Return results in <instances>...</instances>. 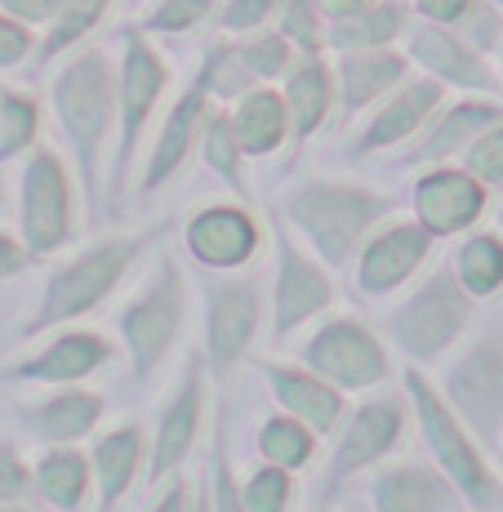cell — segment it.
Wrapping results in <instances>:
<instances>
[{"mask_svg": "<svg viewBox=\"0 0 503 512\" xmlns=\"http://www.w3.org/2000/svg\"><path fill=\"white\" fill-rule=\"evenodd\" d=\"M49 112L58 121L67 152H72L76 179H81L90 205L107 196L103 170H107V147L116 134V58L107 45H81L67 54V63L49 81Z\"/></svg>", "mask_w": 503, "mask_h": 512, "instance_id": "obj_1", "label": "cell"}, {"mask_svg": "<svg viewBox=\"0 0 503 512\" xmlns=\"http://www.w3.org/2000/svg\"><path fill=\"white\" fill-rule=\"evenodd\" d=\"M392 210H397V196L383 187L317 174V179L294 183L281 196L276 214L312 245L317 259H325L330 268H348L370 241V232L392 219Z\"/></svg>", "mask_w": 503, "mask_h": 512, "instance_id": "obj_2", "label": "cell"}, {"mask_svg": "<svg viewBox=\"0 0 503 512\" xmlns=\"http://www.w3.org/2000/svg\"><path fill=\"white\" fill-rule=\"evenodd\" d=\"M147 245H152V232H107L85 245V250H76L72 259L54 263L41 285V299H36L32 317L23 321V334L32 339V334L94 317L125 285V277H130L134 263L143 259Z\"/></svg>", "mask_w": 503, "mask_h": 512, "instance_id": "obj_3", "label": "cell"}, {"mask_svg": "<svg viewBox=\"0 0 503 512\" xmlns=\"http://www.w3.org/2000/svg\"><path fill=\"white\" fill-rule=\"evenodd\" d=\"M170 90V63L152 45L143 27H121V58H116V152L107 170V196H121L134 179L143 134L152 125L156 107Z\"/></svg>", "mask_w": 503, "mask_h": 512, "instance_id": "obj_4", "label": "cell"}, {"mask_svg": "<svg viewBox=\"0 0 503 512\" xmlns=\"http://www.w3.org/2000/svg\"><path fill=\"white\" fill-rule=\"evenodd\" d=\"M183 326H187V272L170 250H161L152 272L121 308V339L134 357L138 379H152L165 366L174 343L183 339Z\"/></svg>", "mask_w": 503, "mask_h": 512, "instance_id": "obj_5", "label": "cell"}, {"mask_svg": "<svg viewBox=\"0 0 503 512\" xmlns=\"http://www.w3.org/2000/svg\"><path fill=\"white\" fill-rule=\"evenodd\" d=\"M81 232V205H76V174L67 170L63 152L36 147L23 156L18 174V236L32 259H49Z\"/></svg>", "mask_w": 503, "mask_h": 512, "instance_id": "obj_6", "label": "cell"}, {"mask_svg": "<svg viewBox=\"0 0 503 512\" xmlns=\"http://www.w3.org/2000/svg\"><path fill=\"white\" fill-rule=\"evenodd\" d=\"M468 321H472V294L463 290L455 263H441L388 317V330L406 357L437 361L446 348H455V339L468 330Z\"/></svg>", "mask_w": 503, "mask_h": 512, "instance_id": "obj_7", "label": "cell"}, {"mask_svg": "<svg viewBox=\"0 0 503 512\" xmlns=\"http://www.w3.org/2000/svg\"><path fill=\"white\" fill-rule=\"evenodd\" d=\"M406 388H410V401L414 410H419V428H423V441H428V450L437 455L441 472H446L450 481L459 486V495L468 499L472 508L490 512L503 504V490L499 481L490 477L486 459L477 455V446H472V437L463 432V423L455 415V406H450L446 397H441L437 388H428V379H423L419 370L406 374Z\"/></svg>", "mask_w": 503, "mask_h": 512, "instance_id": "obj_8", "label": "cell"}, {"mask_svg": "<svg viewBox=\"0 0 503 512\" xmlns=\"http://www.w3.org/2000/svg\"><path fill=\"white\" fill-rule=\"evenodd\" d=\"M272 254H276V272H272V339L299 334L308 321H317L325 308L334 303V281H330V263L317 259L312 250H303L299 232L276 214L272 219Z\"/></svg>", "mask_w": 503, "mask_h": 512, "instance_id": "obj_9", "label": "cell"}, {"mask_svg": "<svg viewBox=\"0 0 503 512\" xmlns=\"http://www.w3.org/2000/svg\"><path fill=\"white\" fill-rule=\"evenodd\" d=\"M205 303V357L214 374H228L250 352L263 321V290L259 277L245 272H210L201 285Z\"/></svg>", "mask_w": 503, "mask_h": 512, "instance_id": "obj_10", "label": "cell"}, {"mask_svg": "<svg viewBox=\"0 0 503 512\" xmlns=\"http://www.w3.org/2000/svg\"><path fill=\"white\" fill-rule=\"evenodd\" d=\"M183 250L205 272H241L259 259L263 223L245 201H205L183 219Z\"/></svg>", "mask_w": 503, "mask_h": 512, "instance_id": "obj_11", "label": "cell"}, {"mask_svg": "<svg viewBox=\"0 0 503 512\" xmlns=\"http://www.w3.org/2000/svg\"><path fill=\"white\" fill-rule=\"evenodd\" d=\"M446 401L481 441L503 432V321L490 326L468 352L446 370Z\"/></svg>", "mask_w": 503, "mask_h": 512, "instance_id": "obj_12", "label": "cell"}, {"mask_svg": "<svg viewBox=\"0 0 503 512\" xmlns=\"http://www.w3.org/2000/svg\"><path fill=\"white\" fill-rule=\"evenodd\" d=\"M303 366L330 379L334 388L366 392L388 379V352L374 339V330L357 317H334L308 339L303 348Z\"/></svg>", "mask_w": 503, "mask_h": 512, "instance_id": "obj_13", "label": "cell"}, {"mask_svg": "<svg viewBox=\"0 0 503 512\" xmlns=\"http://www.w3.org/2000/svg\"><path fill=\"white\" fill-rule=\"evenodd\" d=\"M441 107H446V85L432 81V76H406L383 103L370 107V121L361 125V134L352 139L348 156L366 161V156L392 152V147H410Z\"/></svg>", "mask_w": 503, "mask_h": 512, "instance_id": "obj_14", "label": "cell"}, {"mask_svg": "<svg viewBox=\"0 0 503 512\" xmlns=\"http://www.w3.org/2000/svg\"><path fill=\"white\" fill-rule=\"evenodd\" d=\"M406 54L414 67H423V76L441 81L446 90L463 94H499V72L490 67V58L481 49H472L455 27L446 23H410L406 32Z\"/></svg>", "mask_w": 503, "mask_h": 512, "instance_id": "obj_15", "label": "cell"}, {"mask_svg": "<svg viewBox=\"0 0 503 512\" xmlns=\"http://www.w3.org/2000/svg\"><path fill=\"white\" fill-rule=\"evenodd\" d=\"M210 107H214L210 90H205V81L192 72V81H187L183 94L170 103L161 130H156V139H152V152H147L143 174H138V196H156L179 179L187 156L201 147V130H205Z\"/></svg>", "mask_w": 503, "mask_h": 512, "instance_id": "obj_16", "label": "cell"}, {"mask_svg": "<svg viewBox=\"0 0 503 512\" xmlns=\"http://www.w3.org/2000/svg\"><path fill=\"white\" fill-rule=\"evenodd\" d=\"M414 219L423 223L437 241L459 236L468 228H477L481 214L490 205V187L468 174L463 165H428V170L414 179Z\"/></svg>", "mask_w": 503, "mask_h": 512, "instance_id": "obj_17", "label": "cell"}, {"mask_svg": "<svg viewBox=\"0 0 503 512\" xmlns=\"http://www.w3.org/2000/svg\"><path fill=\"white\" fill-rule=\"evenodd\" d=\"M432 245H437V236L419 219H388L383 228L370 232V241L357 254V290L370 299L397 294L428 263Z\"/></svg>", "mask_w": 503, "mask_h": 512, "instance_id": "obj_18", "label": "cell"}, {"mask_svg": "<svg viewBox=\"0 0 503 512\" xmlns=\"http://www.w3.org/2000/svg\"><path fill=\"white\" fill-rule=\"evenodd\" d=\"M499 121H503V103L495 94H477V98L441 107L437 121L423 125V134L406 147L401 165H450Z\"/></svg>", "mask_w": 503, "mask_h": 512, "instance_id": "obj_19", "label": "cell"}, {"mask_svg": "<svg viewBox=\"0 0 503 512\" xmlns=\"http://www.w3.org/2000/svg\"><path fill=\"white\" fill-rule=\"evenodd\" d=\"M410 76V54L383 45V49H348L334 58V90H339V116L370 112L374 103H383L401 81Z\"/></svg>", "mask_w": 503, "mask_h": 512, "instance_id": "obj_20", "label": "cell"}, {"mask_svg": "<svg viewBox=\"0 0 503 512\" xmlns=\"http://www.w3.org/2000/svg\"><path fill=\"white\" fill-rule=\"evenodd\" d=\"M112 361V343L94 330H63L45 343L41 352L14 361L5 370V379H23V383H81L90 379L98 366Z\"/></svg>", "mask_w": 503, "mask_h": 512, "instance_id": "obj_21", "label": "cell"}, {"mask_svg": "<svg viewBox=\"0 0 503 512\" xmlns=\"http://www.w3.org/2000/svg\"><path fill=\"white\" fill-rule=\"evenodd\" d=\"M285 107H290V139L303 147L325 130V121L339 107V90H334V67L325 54H299L294 67L285 72Z\"/></svg>", "mask_w": 503, "mask_h": 512, "instance_id": "obj_22", "label": "cell"}, {"mask_svg": "<svg viewBox=\"0 0 503 512\" xmlns=\"http://www.w3.org/2000/svg\"><path fill=\"white\" fill-rule=\"evenodd\" d=\"M401 432H406V410H401L397 397L366 401V406L348 419V428H343L339 450H334V472L348 477V472L379 464V459L401 441Z\"/></svg>", "mask_w": 503, "mask_h": 512, "instance_id": "obj_23", "label": "cell"}, {"mask_svg": "<svg viewBox=\"0 0 503 512\" xmlns=\"http://www.w3.org/2000/svg\"><path fill=\"white\" fill-rule=\"evenodd\" d=\"M276 401L285 406V415L303 419L312 432H334V423L343 419V388H334L330 379H321L317 370H299V366H281V361H263Z\"/></svg>", "mask_w": 503, "mask_h": 512, "instance_id": "obj_24", "label": "cell"}, {"mask_svg": "<svg viewBox=\"0 0 503 512\" xmlns=\"http://www.w3.org/2000/svg\"><path fill=\"white\" fill-rule=\"evenodd\" d=\"M468 499L459 495L455 481H441L437 472L419 464H401L379 472L374 481V508L379 512H459Z\"/></svg>", "mask_w": 503, "mask_h": 512, "instance_id": "obj_25", "label": "cell"}, {"mask_svg": "<svg viewBox=\"0 0 503 512\" xmlns=\"http://www.w3.org/2000/svg\"><path fill=\"white\" fill-rule=\"evenodd\" d=\"M228 116L250 161L281 152L285 139H290V107H285V94L276 85H254L250 94H241L228 107Z\"/></svg>", "mask_w": 503, "mask_h": 512, "instance_id": "obj_26", "label": "cell"}, {"mask_svg": "<svg viewBox=\"0 0 503 512\" xmlns=\"http://www.w3.org/2000/svg\"><path fill=\"white\" fill-rule=\"evenodd\" d=\"M201 428V361H187L183 383L174 388L170 406L161 410V432H156V459H152V477H165L170 468H179L196 441Z\"/></svg>", "mask_w": 503, "mask_h": 512, "instance_id": "obj_27", "label": "cell"}, {"mask_svg": "<svg viewBox=\"0 0 503 512\" xmlns=\"http://www.w3.org/2000/svg\"><path fill=\"white\" fill-rule=\"evenodd\" d=\"M414 23V9L406 0H366L357 14L348 18H334L330 32H325V45L334 54H348V49H383V45H397L401 36L410 32Z\"/></svg>", "mask_w": 503, "mask_h": 512, "instance_id": "obj_28", "label": "cell"}, {"mask_svg": "<svg viewBox=\"0 0 503 512\" xmlns=\"http://www.w3.org/2000/svg\"><path fill=\"white\" fill-rule=\"evenodd\" d=\"M98 419H103V397H98V392H85V388L54 392L49 401L27 410L32 437L49 441V446H72V441H81L85 432H94Z\"/></svg>", "mask_w": 503, "mask_h": 512, "instance_id": "obj_29", "label": "cell"}, {"mask_svg": "<svg viewBox=\"0 0 503 512\" xmlns=\"http://www.w3.org/2000/svg\"><path fill=\"white\" fill-rule=\"evenodd\" d=\"M112 5L116 0H63V9L49 18L45 36L36 41V63L45 67V63H54V58H67L81 45H90Z\"/></svg>", "mask_w": 503, "mask_h": 512, "instance_id": "obj_30", "label": "cell"}, {"mask_svg": "<svg viewBox=\"0 0 503 512\" xmlns=\"http://www.w3.org/2000/svg\"><path fill=\"white\" fill-rule=\"evenodd\" d=\"M138 464H143V432H138L134 423L107 432V437L94 446V477H98L103 508H112V504H121L125 499V490H130Z\"/></svg>", "mask_w": 503, "mask_h": 512, "instance_id": "obj_31", "label": "cell"}, {"mask_svg": "<svg viewBox=\"0 0 503 512\" xmlns=\"http://www.w3.org/2000/svg\"><path fill=\"white\" fill-rule=\"evenodd\" d=\"M201 161H205V170L214 174V179H223L232 187L236 196H250V179H245V147L241 139H236V130H232V116H228V107L223 103H214L210 107V116H205V130H201Z\"/></svg>", "mask_w": 503, "mask_h": 512, "instance_id": "obj_32", "label": "cell"}, {"mask_svg": "<svg viewBox=\"0 0 503 512\" xmlns=\"http://www.w3.org/2000/svg\"><path fill=\"white\" fill-rule=\"evenodd\" d=\"M455 272L472 299L503 294V232H472L455 250Z\"/></svg>", "mask_w": 503, "mask_h": 512, "instance_id": "obj_33", "label": "cell"}, {"mask_svg": "<svg viewBox=\"0 0 503 512\" xmlns=\"http://www.w3.org/2000/svg\"><path fill=\"white\" fill-rule=\"evenodd\" d=\"M32 472H36V490H41L49 504L72 512V508L85 504V490H90L94 464H85L76 450H49V455Z\"/></svg>", "mask_w": 503, "mask_h": 512, "instance_id": "obj_34", "label": "cell"}, {"mask_svg": "<svg viewBox=\"0 0 503 512\" xmlns=\"http://www.w3.org/2000/svg\"><path fill=\"white\" fill-rule=\"evenodd\" d=\"M41 147V103L27 90H0V165Z\"/></svg>", "mask_w": 503, "mask_h": 512, "instance_id": "obj_35", "label": "cell"}, {"mask_svg": "<svg viewBox=\"0 0 503 512\" xmlns=\"http://www.w3.org/2000/svg\"><path fill=\"white\" fill-rule=\"evenodd\" d=\"M312 437H317V432H312L303 419L272 415L259 428V455L268 459V464H276V468H290L294 472V468L312 464Z\"/></svg>", "mask_w": 503, "mask_h": 512, "instance_id": "obj_36", "label": "cell"}, {"mask_svg": "<svg viewBox=\"0 0 503 512\" xmlns=\"http://www.w3.org/2000/svg\"><path fill=\"white\" fill-rule=\"evenodd\" d=\"M236 49H241L245 67L254 72V81L259 85H276L285 81V72L294 67V45L285 41L276 27H263V32H250V36H236Z\"/></svg>", "mask_w": 503, "mask_h": 512, "instance_id": "obj_37", "label": "cell"}, {"mask_svg": "<svg viewBox=\"0 0 503 512\" xmlns=\"http://www.w3.org/2000/svg\"><path fill=\"white\" fill-rule=\"evenodd\" d=\"M214 9H219V0H147L138 27L147 36H187L210 23Z\"/></svg>", "mask_w": 503, "mask_h": 512, "instance_id": "obj_38", "label": "cell"}, {"mask_svg": "<svg viewBox=\"0 0 503 512\" xmlns=\"http://www.w3.org/2000/svg\"><path fill=\"white\" fill-rule=\"evenodd\" d=\"M272 27L294 45V54H325V49H330L325 45L330 18L317 9V0H285Z\"/></svg>", "mask_w": 503, "mask_h": 512, "instance_id": "obj_39", "label": "cell"}, {"mask_svg": "<svg viewBox=\"0 0 503 512\" xmlns=\"http://www.w3.org/2000/svg\"><path fill=\"white\" fill-rule=\"evenodd\" d=\"M455 32L472 49H481L486 58L499 54L503 49V5L499 0H472V5L463 9V18L455 23Z\"/></svg>", "mask_w": 503, "mask_h": 512, "instance_id": "obj_40", "label": "cell"}, {"mask_svg": "<svg viewBox=\"0 0 503 512\" xmlns=\"http://www.w3.org/2000/svg\"><path fill=\"white\" fill-rule=\"evenodd\" d=\"M281 5L285 0H219L214 23H219V32H228V36H250V32L272 27L276 14H281Z\"/></svg>", "mask_w": 503, "mask_h": 512, "instance_id": "obj_41", "label": "cell"}, {"mask_svg": "<svg viewBox=\"0 0 503 512\" xmlns=\"http://www.w3.org/2000/svg\"><path fill=\"white\" fill-rule=\"evenodd\" d=\"M290 468H276L268 464L263 472H254L250 481H245V508L250 512H285L290 508Z\"/></svg>", "mask_w": 503, "mask_h": 512, "instance_id": "obj_42", "label": "cell"}, {"mask_svg": "<svg viewBox=\"0 0 503 512\" xmlns=\"http://www.w3.org/2000/svg\"><path fill=\"white\" fill-rule=\"evenodd\" d=\"M463 170L477 174L486 187H503V121L490 125V130L463 152Z\"/></svg>", "mask_w": 503, "mask_h": 512, "instance_id": "obj_43", "label": "cell"}, {"mask_svg": "<svg viewBox=\"0 0 503 512\" xmlns=\"http://www.w3.org/2000/svg\"><path fill=\"white\" fill-rule=\"evenodd\" d=\"M27 58H36V32L0 9V72H14Z\"/></svg>", "mask_w": 503, "mask_h": 512, "instance_id": "obj_44", "label": "cell"}, {"mask_svg": "<svg viewBox=\"0 0 503 512\" xmlns=\"http://www.w3.org/2000/svg\"><path fill=\"white\" fill-rule=\"evenodd\" d=\"M36 486V472L23 464L14 446H0V504H14Z\"/></svg>", "mask_w": 503, "mask_h": 512, "instance_id": "obj_45", "label": "cell"}, {"mask_svg": "<svg viewBox=\"0 0 503 512\" xmlns=\"http://www.w3.org/2000/svg\"><path fill=\"white\" fill-rule=\"evenodd\" d=\"M0 9H5L9 18H18V23H27V27H45L49 18L63 9V0H0Z\"/></svg>", "mask_w": 503, "mask_h": 512, "instance_id": "obj_46", "label": "cell"}, {"mask_svg": "<svg viewBox=\"0 0 503 512\" xmlns=\"http://www.w3.org/2000/svg\"><path fill=\"white\" fill-rule=\"evenodd\" d=\"M214 512H250L245 508V495L236 490L228 459H219V472H214Z\"/></svg>", "mask_w": 503, "mask_h": 512, "instance_id": "obj_47", "label": "cell"}, {"mask_svg": "<svg viewBox=\"0 0 503 512\" xmlns=\"http://www.w3.org/2000/svg\"><path fill=\"white\" fill-rule=\"evenodd\" d=\"M468 5L472 0H410V9L419 18H428V23H446V27H455Z\"/></svg>", "mask_w": 503, "mask_h": 512, "instance_id": "obj_48", "label": "cell"}, {"mask_svg": "<svg viewBox=\"0 0 503 512\" xmlns=\"http://www.w3.org/2000/svg\"><path fill=\"white\" fill-rule=\"evenodd\" d=\"M32 263V250L23 245V236H9V232H0V281H9V277H18V272Z\"/></svg>", "mask_w": 503, "mask_h": 512, "instance_id": "obj_49", "label": "cell"}, {"mask_svg": "<svg viewBox=\"0 0 503 512\" xmlns=\"http://www.w3.org/2000/svg\"><path fill=\"white\" fill-rule=\"evenodd\" d=\"M361 5H366V0H317V9H321L325 18H330V23H334V18H348V14H357Z\"/></svg>", "mask_w": 503, "mask_h": 512, "instance_id": "obj_50", "label": "cell"}, {"mask_svg": "<svg viewBox=\"0 0 503 512\" xmlns=\"http://www.w3.org/2000/svg\"><path fill=\"white\" fill-rule=\"evenodd\" d=\"M152 512H187V499H183V486H170L161 499L152 504Z\"/></svg>", "mask_w": 503, "mask_h": 512, "instance_id": "obj_51", "label": "cell"}, {"mask_svg": "<svg viewBox=\"0 0 503 512\" xmlns=\"http://www.w3.org/2000/svg\"><path fill=\"white\" fill-rule=\"evenodd\" d=\"M192 512H214V486L210 490H205V495L201 499H196V508Z\"/></svg>", "mask_w": 503, "mask_h": 512, "instance_id": "obj_52", "label": "cell"}, {"mask_svg": "<svg viewBox=\"0 0 503 512\" xmlns=\"http://www.w3.org/2000/svg\"><path fill=\"white\" fill-rule=\"evenodd\" d=\"M0 210H5V179H0Z\"/></svg>", "mask_w": 503, "mask_h": 512, "instance_id": "obj_53", "label": "cell"}, {"mask_svg": "<svg viewBox=\"0 0 503 512\" xmlns=\"http://www.w3.org/2000/svg\"><path fill=\"white\" fill-rule=\"evenodd\" d=\"M0 512H23V508H14V504H0Z\"/></svg>", "mask_w": 503, "mask_h": 512, "instance_id": "obj_54", "label": "cell"}, {"mask_svg": "<svg viewBox=\"0 0 503 512\" xmlns=\"http://www.w3.org/2000/svg\"><path fill=\"white\" fill-rule=\"evenodd\" d=\"M125 5H134V9H143V5H147V0H125Z\"/></svg>", "mask_w": 503, "mask_h": 512, "instance_id": "obj_55", "label": "cell"}, {"mask_svg": "<svg viewBox=\"0 0 503 512\" xmlns=\"http://www.w3.org/2000/svg\"><path fill=\"white\" fill-rule=\"evenodd\" d=\"M499 63H503V58H499ZM499 81H503V72H499Z\"/></svg>", "mask_w": 503, "mask_h": 512, "instance_id": "obj_56", "label": "cell"}]
</instances>
